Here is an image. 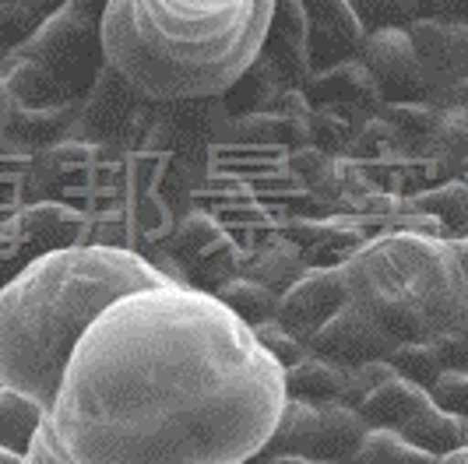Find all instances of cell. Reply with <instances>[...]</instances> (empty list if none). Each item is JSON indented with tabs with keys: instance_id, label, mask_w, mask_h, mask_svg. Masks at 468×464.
<instances>
[{
	"instance_id": "9c48e42d",
	"label": "cell",
	"mask_w": 468,
	"mask_h": 464,
	"mask_svg": "<svg viewBox=\"0 0 468 464\" xmlns=\"http://www.w3.org/2000/svg\"><path fill=\"white\" fill-rule=\"evenodd\" d=\"M346 405H352L374 429H395L399 437H405L433 408V395L399 376L388 359H380L352 370Z\"/></svg>"
},
{
	"instance_id": "1f68e13d",
	"label": "cell",
	"mask_w": 468,
	"mask_h": 464,
	"mask_svg": "<svg viewBox=\"0 0 468 464\" xmlns=\"http://www.w3.org/2000/svg\"><path fill=\"white\" fill-rule=\"evenodd\" d=\"M430 395L451 416L468 418V373H441V380L430 387Z\"/></svg>"
},
{
	"instance_id": "e575fe53",
	"label": "cell",
	"mask_w": 468,
	"mask_h": 464,
	"mask_svg": "<svg viewBox=\"0 0 468 464\" xmlns=\"http://www.w3.org/2000/svg\"><path fill=\"white\" fill-rule=\"evenodd\" d=\"M430 102H433V106H462V110H468V78L447 85L444 92H437Z\"/></svg>"
},
{
	"instance_id": "7bdbcfd3",
	"label": "cell",
	"mask_w": 468,
	"mask_h": 464,
	"mask_svg": "<svg viewBox=\"0 0 468 464\" xmlns=\"http://www.w3.org/2000/svg\"><path fill=\"white\" fill-rule=\"evenodd\" d=\"M465 447H468V426H465Z\"/></svg>"
},
{
	"instance_id": "4fadbf2b",
	"label": "cell",
	"mask_w": 468,
	"mask_h": 464,
	"mask_svg": "<svg viewBox=\"0 0 468 464\" xmlns=\"http://www.w3.org/2000/svg\"><path fill=\"white\" fill-rule=\"evenodd\" d=\"M261 57L279 70L289 89H306L317 64H314V32H310L303 0H275L271 4Z\"/></svg>"
},
{
	"instance_id": "9a60e30c",
	"label": "cell",
	"mask_w": 468,
	"mask_h": 464,
	"mask_svg": "<svg viewBox=\"0 0 468 464\" xmlns=\"http://www.w3.org/2000/svg\"><path fill=\"white\" fill-rule=\"evenodd\" d=\"M306 99L314 106H335V110H349L359 116H377L388 99L380 92L377 78L370 74V68L359 60V57H346L338 64L314 70V78L306 81Z\"/></svg>"
},
{
	"instance_id": "8d00e7d4",
	"label": "cell",
	"mask_w": 468,
	"mask_h": 464,
	"mask_svg": "<svg viewBox=\"0 0 468 464\" xmlns=\"http://www.w3.org/2000/svg\"><path fill=\"white\" fill-rule=\"evenodd\" d=\"M250 464H328V461H317V458H306V454H271V458H254Z\"/></svg>"
},
{
	"instance_id": "7a4b0ae2",
	"label": "cell",
	"mask_w": 468,
	"mask_h": 464,
	"mask_svg": "<svg viewBox=\"0 0 468 464\" xmlns=\"http://www.w3.org/2000/svg\"><path fill=\"white\" fill-rule=\"evenodd\" d=\"M180 106L141 102L110 138H64L47 148V197L68 215L74 247H117L155 260L194 205L205 155Z\"/></svg>"
},
{
	"instance_id": "f546056e",
	"label": "cell",
	"mask_w": 468,
	"mask_h": 464,
	"mask_svg": "<svg viewBox=\"0 0 468 464\" xmlns=\"http://www.w3.org/2000/svg\"><path fill=\"white\" fill-rule=\"evenodd\" d=\"M430 345L437 352L444 373H468V306L437 338H430Z\"/></svg>"
},
{
	"instance_id": "f6af8a7d",
	"label": "cell",
	"mask_w": 468,
	"mask_h": 464,
	"mask_svg": "<svg viewBox=\"0 0 468 464\" xmlns=\"http://www.w3.org/2000/svg\"><path fill=\"white\" fill-rule=\"evenodd\" d=\"M465 464H468V461H465Z\"/></svg>"
},
{
	"instance_id": "cb8c5ba5",
	"label": "cell",
	"mask_w": 468,
	"mask_h": 464,
	"mask_svg": "<svg viewBox=\"0 0 468 464\" xmlns=\"http://www.w3.org/2000/svg\"><path fill=\"white\" fill-rule=\"evenodd\" d=\"M282 89H289V85L282 81L279 70L271 68V64L258 53V60L239 74V81H236L229 92L222 95V106H229V116L258 113V110H264Z\"/></svg>"
},
{
	"instance_id": "f1b7e54d",
	"label": "cell",
	"mask_w": 468,
	"mask_h": 464,
	"mask_svg": "<svg viewBox=\"0 0 468 464\" xmlns=\"http://www.w3.org/2000/svg\"><path fill=\"white\" fill-rule=\"evenodd\" d=\"M356 11L367 25V32L374 28H409L420 22V4L416 0H356Z\"/></svg>"
},
{
	"instance_id": "ffe728a7",
	"label": "cell",
	"mask_w": 468,
	"mask_h": 464,
	"mask_svg": "<svg viewBox=\"0 0 468 464\" xmlns=\"http://www.w3.org/2000/svg\"><path fill=\"white\" fill-rule=\"evenodd\" d=\"M352 370L321 359V355H306L303 363L285 370V397H303V401H346Z\"/></svg>"
},
{
	"instance_id": "ab89813d",
	"label": "cell",
	"mask_w": 468,
	"mask_h": 464,
	"mask_svg": "<svg viewBox=\"0 0 468 464\" xmlns=\"http://www.w3.org/2000/svg\"><path fill=\"white\" fill-rule=\"evenodd\" d=\"M454 18L468 22V0H458V7H454Z\"/></svg>"
},
{
	"instance_id": "ee69618b",
	"label": "cell",
	"mask_w": 468,
	"mask_h": 464,
	"mask_svg": "<svg viewBox=\"0 0 468 464\" xmlns=\"http://www.w3.org/2000/svg\"><path fill=\"white\" fill-rule=\"evenodd\" d=\"M0 387H4V380H0Z\"/></svg>"
},
{
	"instance_id": "4316f807",
	"label": "cell",
	"mask_w": 468,
	"mask_h": 464,
	"mask_svg": "<svg viewBox=\"0 0 468 464\" xmlns=\"http://www.w3.org/2000/svg\"><path fill=\"white\" fill-rule=\"evenodd\" d=\"M380 116L388 120V127H391L405 144L426 152V141L433 134V120H437V106H433V102H388V106L380 110Z\"/></svg>"
},
{
	"instance_id": "60d3db41",
	"label": "cell",
	"mask_w": 468,
	"mask_h": 464,
	"mask_svg": "<svg viewBox=\"0 0 468 464\" xmlns=\"http://www.w3.org/2000/svg\"><path fill=\"white\" fill-rule=\"evenodd\" d=\"M64 4H68V0H43V11L53 15V11H57V7H64Z\"/></svg>"
},
{
	"instance_id": "7402d4cb",
	"label": "cell",
	"mask_w": 468,
	"mask_h": 464,
	"mask_svg": "<svg viewBox=\"0 0 468 464\" xmlns=\"http://www.w3.org/2000/svg\"><path fill=\"white\" fill-rule=\"evenodd\" d=\"M426 155L444 169L447 176L468 173V110L462 106H437L433 134L426 141Z\"/></svg>"
},
{
	"instance_id": "d4e9b609",
	"label": "cell",
	"mask_w": 468,
	"mask_h": 464,
	"mask_svg": "<svg viewBox=\"0 0 468 464\" xmlns=\"http://www.w3.org/2000/svg\"><path fill=\"white\" fill-rule=\"evenodd\" d=\"M367 123V116L349 113V110H335V106H314L310 110V144L328 152V155H342L359 134V127Z\"/></svg>"
},
{
	"instance_id": "83f0119b",
	"label": "cell",
	"mask_w": 468,
	"mask_h": 464,
	"mask_svg": "<svg viewBox=\"0 0 468 464\" xmlns=\"http://www.w3.org/2000/svg\"><path fill=\"white\" fill-rule=\"evenodd\" d=\"M388 363H391V370L405 376V380H412V384H420V387H433L437 380H441V359H437V352L430 342H401L395 345V352L388 355Z\"/></svg>"
},
{
	"instance_id": "d590c367",
	"label": "cell",
	"mask_w": 468,
	"mask_h": 464,
	"mask_svg": "<svg viewBox=\"0 0 468 464\" xmlns=\"http://www.w3.org/2000/svg\"><path fill=\"white\" fill-rule=\"evenodd\" d=\"M420 4V18H454L458 0H416Z\"/></svg>"
},
{
	"instance_id": "5b68a950",
	"label": "cell",
	"mask_w": 468,
	"mask_h": 464,
	"mask_svg": "<svg viewBox=\"0 0 468 464\" xmlns=\"http://www.w3.org/2000/svg\"><path fill=\"white\" fill-rule=\"evenodd\" d=\"M356 186L370 184L314 144L211 141L190 205L208 211L247 260L279 243L303 250L314 226Z\"/></svg>"
},
{
	"instance_id": "5bb4252c",
	"label": "cell",
	"mask_w": 468,
	"mask_h": 464,
	"mask_svg": "<svg viewBox=\"0 0 468 464\" xmlns=\"http://www.w3.org/2000/svg\"><path fill=\"white\" fill-rule=\"evenodd\" d=\"M409 39L420 57L430 99L447 85L468 78V22L462 18H420L409 25ZM426 99V102H430Z\"/></svg>"
},
{
	"instance_id": "b9f144b4",
	"label": "cell",
	"mask_w": 468,
	"mask_h": 464,
	"mask_svg": "<svg viewBox=\"0 0 468 464\" xmlns=\"http://www.w3.org/2000/svg\"><path fill=\"white\" fill-rule=\"evenodd\" d=\"M0 464H22V458H15V454H7V450H0Z\"/></svg>"
},
{
	"instance_id": "ba28073f",
	"label": "cell",
	"mask_w": 468,
	"mask_h": 464,
	"mask_svg": "<svg viewBox=\"0 0 468 464\" xmlns=\"http://www.w3.org/2000/svg\"><path fill=\"white\" fill-rule=\"evenodd\" d=\"M165 254L184 285L205 289V292H215L233 275H243V254L208 211L190 208L169 236Z\"/></svg>"
},
{
	"instance_id": "277c9868",
	"label": "cell",
	"mask_w": 468,
	"mask_h": 464,
	"mask_svg": "<svg viewBox=\"0 0 468 464\" xmlns=\"http://www.w3.org/2000/svg\"><path fill=\"white\" fill-rule=\"evenodd\" d=\"M271 4L243 0L215 15H180L159 0H110L102 53L144 102H211L258 60Z\"/></svg>"
},
{
	"instance_id": "8fae6325",
	"label": "cell",
	"mask_w": 468,
	"mask_h": 464,
	"mask_svg": "<svg viewBox=\"0 0 468 464\" xmlns=\"http://www.w3.org/2000/svg\"><path fill=\"white\" fill-rule=\"evenodd\" d=\"M306 345H310L314 355H321V359H331V363H338V366H346V370H359V366H367V363L388 359V355L395 352V345H401V342H395V338L377 324L370 313H363L356 302H346Z\"/></svg>"
},
{
	"instance_id": "2e32d148",
	"label": "cell",
	"mask_w": 468,
	"mask_h": 464,
	"mask_svg": "<svg viewBox=\"0 0 468 464\" xmlns=\"http://www.w3.org/2000/svg\"><path fill=\"white\" fill-rule=\"evenodd\" d=\"M303 7L310 18V32H314L317 70L359 53L367 39V25L356 11V0H303Z\"/></svg>"
},
{
	"instance_id": "4dcf8cb0",
	"label": "cell",
	"mask_w": 468,
	"mask_h": 464,
	"mask_svg": "<svg viewBox=\"0 0 468 464\" xmlns=\"http://www.w3.org/2000/svg\"><path fill=\"white\" fill-rule=\"evenodd\" d=\"M254 334H258V342L264 345V352L279 363L282 370H289V366H296V363H303L306 355H310V345L300 342L292 331H285L279 321H268V324L254 327Z\"/></svg>"
},
{
	"instance_id": "8992f818",
	"label": "cell",
	"mask_w": 468,
	"mask_h": 464,
	"mask_svg": "<svg viewBox=\"0 0 468 464\" xmlns=\"http://www.w3.org/2000/svg\"><path fill=\"white\" fill-rule=\"evenodd\" d=\"M349 302L395 342H430L468 306L462 260L444 236L401 229L377 236L338 264Z\"/></svg>"
},
{
	"instance_id": "44dd1931",
	"label": "cell",
	"mask_w": 468,
	"mask_h": 464,
	"mask_svg": "<svg viewBox=\"0 0 468 464\" xmlns=\"http://www.w3.org/2000/svg\"><path fill=\"white\" fill-rule=\"evenodd\" d=\"M465 461H468V447L441 458V454H430V450H422L416 443H409L395 429H370L349 464H465Z\"/></svg>"
},
{
	"instance_id": "30bf717a",
	"label": "cell",
	"mask_w": 468,
	"mask_h": 464,
	"mask_svg": "<svg viewBox=\"0 0 468 464\" xmlns=\"http://www.w3.org/2000/svg\"><path fill=\"white\" fill-rule=\"evenodd\" d=\"M356 57L370 68L388 102H426L430 99L420 57H416V47L409 39V28H374V32H367Z\"/></svg>"
},
{
	"instance_id": "3957f363",
	"label": "cell",
	"mask_w": 468,
	"mask_h": 464,
	"mask_svg": "<svg viewBox=\"0 0 468 464\" xmlns=\"http://www.w3.org/2000/svg\"><path fill=\"white\" fill-rule=\"evenodd\" d=\"M159 260L117 247H60L0 285V380L53 408L85 331L123 296L173 285ZM184 285V281H180Z\"/></svg>"
},
{
	"instance_id": "7c38bea8",
	"label": "cell",
	"mask_w": 468,
	"mask_h": 464,
	"mask_svg": "<svg viewBox=\"0 0 468 464\" xmlns=\"http://www.w3.org/2000/svg\"><path fill=\"white\" fill-rule=\"evenodd\" d=\"M349 302L346 281L338 268H306L296 281H289L279 296V321L300 342H310L331 317Z\"/></svg>"
},
{
	"instance_id": "836d02e7",
	"label": "cell",
	"mask_w": 468,
	"mask_h": 464,
	"mask_svg": "<svg viewBox=\"0 0 468 464\" xmlns=\"http://www.w3.org/2000/svg\"><path fill=\"white\" fill-rule=\"evenodd\" d=\"M159 4L180 11V15H215V11L236 7V4H243V0H159Z\"/></svg>"
},
{
	"instance_id": "6da1fadb",
	"label": "cell",
	"mask_w": 468,
	"mask_h": 464,
	"mask_svg": "<svg viewBox=\"0 0 468 464\" xmlns=\"http://www.w3.org/2000/svg\"><path fill=\"white\" fill-rule=\"evenodd\" d=\"M285 405V370L218 296H123L74 348L49 408L70 464H250Z\"/></svg>"
},
{
	"instance_id": "e0dca14e",
	"label": "cell",
	"mask_w": 468,
	"mask_h": 464,
	"mask_svg": "<svg viewBox=\"0 0 468 464\" xmlns=\"http://www.w3.org/2000/svg\"><path fill=\"white\" fill-rule=\"evenodd\" d=\"M374 426L359 416L346 401H321L317 405V426L306 440V458L328 464H349L359 450V443L367 440Z\"/></svg>"
},
{
	"instance_id": "603a6c76",
	"label": "cell",
	"mask_w": 468,
	"mask_h": 464,
	"mask_svg": "<svg viewBox=\"0 0 468 464\" xmlns=\"http://www.w3.org/2000/svg\"><path fill=\"white\" fill-rule=\"evenodd\" d=\"M211 296H218L222 306H229L247 327H261L279 317L282 292H275V289L264 285V281L250 279V275H233L229 281H222Z\"/></svg>"
},
{
	"instance_id": "d6986e66",
	"label": "cell",
	"mask_w": 468,
	"mask_h": 464,
	"mask_svg": "<svg viewBox=\"0 0 468 464\" xmlns=\"http://www.w3.org/2000/svg\"><path fill=\"white\" fill-rule=\"evenodd\" d=\"M49 408H43L36 397L22 395L15 387H0V450L25 458L39 429L47 426Z\"/></svg>"
},
{
	"instance_id": "74e56055",
	"label": "cell",
	"mask_w": 468,
	"mask_h": 464,
	"mask_svg": "<svg viewBox=\"0 0 468 464\" xmlns=\"http://www.w3.org/2000/svg\"><path fill=\"white\" fill-rule=\"evenodd\" d=\"M11 113H15V99L7 92V85L0 81V138L7 134V123H11Z\"/></svg>"
},
{
	"instance_id": "52a82bcc",
	"label": "cell",
	"mask_w": 468,
	"mask_h": 464,
	"mask_svg": "<svg viewBox=\"0 0 468 464\" xmlns=\"http://www.w3.org/2000/svg\"><path fill=\"white\" fill-rule=\"evenodd\" d=\"M110 0H68L0 64L15 110L70 106L92 89L106 64L102 18Z\"/></svg>"
},
{
	"instance_id": "ac0fdd59",
	"label": "cell",
	"mask_w": 468,
	"mask_h": 464,
	"mask_svg": "<svg viewBox=\"0 0 468 464\" xmlns=\"http://www.w3.org/2000/svg\"><path fill=\"white\" fill-rule=\"evenodd\" d=\"M409 208L420 222V232L444 239L468 236V180L454 176L430 190H420L416 197H409Z\"/></svg>"
},
{
	"instance_id": "f35d334b",
	"label": "cell",
	"mask_w": 468,
	"mask_h": 464,
	"mask_svg": "<svg viewBox=\"0 0 468 464\" xmlns=\"http://www.w3.org/2000/svg\"><path fill=\"white\" fill-rule=\"evenodd\" d=\"M454 243V254L462 260V275H465V289H468V236H458V239H451Z\"/></svg>"
},
{
	"instance_id": "d6a6232c",
	"label": "cell",
	"mask_w": 468,
	"mask_h": 464,
	"mask_svg": "<svg viewBox=\"0 0 468 464\" xmlns=\"http://www.w3.org/2000/svg\"><path fill=\"white\" fill-rule=\"evenodd\" d=\"M22 464H70V458L64 454V447H60V440L53 437V426H47L39 429V437H36V443H32V450L22 458Z\"/></svg>"
},
{
	"instance_id": "484cf974",
	"label": "cell",
	"mask_w": 468,
	"mask_h": 464,
	"mask_svg": "<svg viewBox=\"0 0 468 464\" xmlns=\"http://www.w3.org/2000/svg\"><path fill=\"white\" fill-rule=\"evenodd\" d=\"M43 0H0V64L43 25Z\"/></svg>"
}]
</instances>
